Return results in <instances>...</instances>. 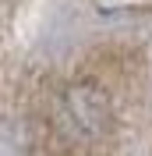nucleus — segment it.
Returning <instances> with one entry per match:
<instances>
[{
  "mask_svg": "<svg viewBox=\"0 0 152 156\" xmlns=\"http://www.w3.org/2000/svg\"><path fill=\"white\" fill-rule=\"evenodd\" d=\"M67 110L85 135H99L106 128V96L95 85H74L67 92Z\"/></svg>",
  "mask_w": 152,
  "mask_h": 156,
  "instance_id": "obj_1",
  "label": "nucleus"
}]
</instances>
